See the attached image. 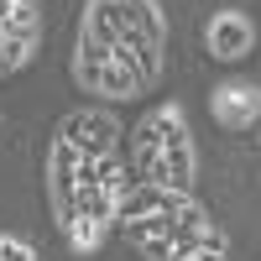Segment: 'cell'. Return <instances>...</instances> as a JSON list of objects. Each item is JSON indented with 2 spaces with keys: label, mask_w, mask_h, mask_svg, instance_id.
Returning a JSON list of instances; mask_svg holds the SVG:
<instances>
[{
  "label": "cell",
  "mask_w": 261,
  "mask_h": 261,
  "mask_svg": "<svg viewBox=\"0 0 261 261\" xmlns=\"http://www.w3.org/2000/svg\"><path fill=\"white\" fill-rule=\"evenodd\" d=\"M130 162H136L141 183H162V188L188 193L193 172H199V157H193L183 105H157L151 115H141V125L130 130Z\"/></svg>",
  "instance_id": "cell-1"
},
{
  "label": "cell",
  "mask_w": 261,
  "mask_h": 261,
  "mask_svg": "<svg viewBox=\"0 0 261 261\" xmlns=\"http://www.w3.org/2000/svg\"><path fill=\"white\" fill-rule=\"evenodd\" d=\"M73 79H79L84 94H105V99H136V94H146V84L130 73L125 63H115L110 47H94V42H84V37L73 47Z\"/></svg>",
  "instance_id": "cell-2"
},
{
  "label": "cell",
  "mask_w": 261,
  "mask_h": 261,
  "mask_svg": "<svg viewBox=\"0 0 261 261\" xmlns=\"http://www.w3.org/2000/svg\"><path fill=\"white\" fill-rule=\"evenodd\" d=\"M53 141L73 146L84 162H99V157H115V146H120V120H115L110 110H99V105H89V110L63 115V125H58Z\"/></svg>",
  "instance_id": "cell-3"
},
{
  "label": "cell",
  "mask_w": 261,
  "mask_h": 261,
  "mask_svg": "<svg viewBox=\"0 0 261 261\" xmlns=\"http://www.w3.org/2000/svg\"><path fill=\"white\" fill-rule=\"evenodd\" d=\"M204 42H209V58L241 63V58H251V47H256V21H251L246 11H220V16H209Z\"/></svg>",
  "instance_id": "cell-4"
},
{
  "label": "cell",
  "mask_w": 261,
  "mask_h": 261,
  "mask_svg": "<svg viewBox=\"0 0 261 261\" xmlns=\"http://www.w3.org/2000/svg\"><path fill=\"white\" fill-rule=\"evenodd\" d=\"M209 110H214V120L225 130H251L261 120V99H256L251 84H220L214 99H209Z\"/></svg>",
  "instance_id": "cell-5"
},
{
  "label": "cell",
  "mask_w": 261,
  "mask_h": 261,
  "mask_svg": "<svg viewBox=\"0 0 261 261\" xmlns=\"http://www.w3.org/2000/svg\"><path fill=\"white\" fill-rule=\"evenodd\" d=\"M162 47H167V42H157V37H136V32H130V37H120L115 47H110V58L125 63V68L136 73L146 89H157V79H162Z\"/></svg>",
  "instance_id": "cell-6"
},
{
  "label": "cell",
  "mask_w": 261,
  "mask_h": 261,
  "mask_svg": "<svg viewBox=\"0 0 261 261\" xmlns=\"http://www.w3.org/2000/svg\"><path fill=\"white\" fill-rule=\"evenodd\" d=\"M32 58H37V42L32 37H6V32H0V79L16 73V68H27Z\"/></svg>",
  "instance_id": "cell-7"
},
{
  "label": "cell",
  "mask_w": 261,
  "mask_h": 261,
  "mask_svg": "<svg viewBox=\"0 0 261 261\" xmlns=\"http://www.w3.org/2000/svg\"><path fill=\"white\" fill-rule=\"evenodd\" d=\"M0 261H37V251L21 235H0Z\"/></svg>",
  "instance_id": "cell-8"
},
{
  "label": "cell",
  "mask_w": 261,
  "mask_h": 261,
  "mask_svg": "<svg viewBox=\"0 0 261 261\" xmlns=\"http://www.w3.org/2000/svg\"><path fill=\"white\" fill-rule=\"evenodd\" d=\"M172 261H230V256L214 251V246H204V251H188V256H172Z\"/></svg>",
  "instance_id": "cell-9"
},
{
  "label": "cell",
  "mask_w": 261,
  "mask_h": 261,
  "mask_svg": "<svg viewBox=\"0 0 261 261\" xmlns=\"http://www.w3.org/2000/svg\"><path fill=\"white\" fill-rule=\"evenodd\" d=\"M256 99H261V84H256Z\"/></svg>",
  "instance_id": "cell-10"
}]
</instances>
